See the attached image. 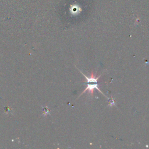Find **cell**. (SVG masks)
<instances>
[{
    "label": "cell",
    "mask_w": 149,
    "mask_h": 149,
    "mask_svg": "<svg viewBox=\"0 0 149 149\" xmlns=\"http://www.w3.org/2000/svg\"><path fill=\"white\" fill-rule=\"evenodd\" d=\"M94 89H97V90H98L102 95H104V96H105L104 94V93L100 90V88H99V87H98V84H97V83H95V84H87V87H86V88L84 89V90L81 93V94L80 95H80H81L83 94H84L85 92H86L87 91H88V93L90 94V95H93V93H94ZM106 97V96H105ZM107 98H108L107 97H106Z\"/></svg>",
    "instance_id": "obj_1"
},
{
    "label": "cell",
    "mask_w": 149,
    "mask_h": 149,
    "mask_svg": "<svg viewBox=\"0 0 149 149\" xmlns=\"http://www.w3.org/2000/svg\"><path fill=\"white\" fill-rule=\"evenodd\" d=\"M79 71H80V72H81V73L85 77V78H86V82H87V83H97L98 80L99 79V78H100V76H101V74H100V75H99L98 76L96 77L95 74H94V73L92 72L91 73L90 77H88L86 76L84 74H83L80 70H79Z\"/></svg>",
    "instance_id": "obj_2"
}]
</instances>
